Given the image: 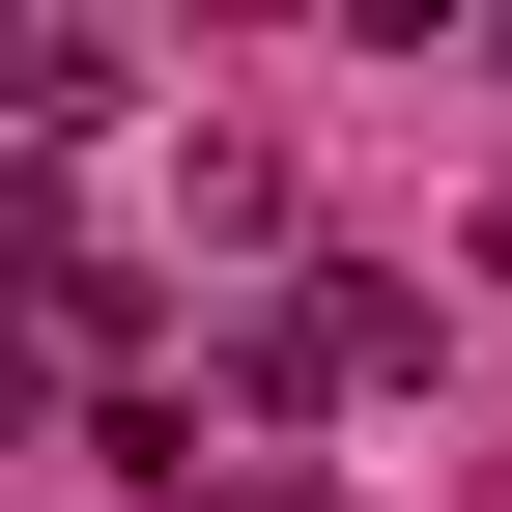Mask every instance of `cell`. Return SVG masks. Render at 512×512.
Returning <instances> with one entry per match:
<instances>
[{"mask_svg": "<svg viewBox=\"0 0 512 512\" xmlns=\"http://www.w3.org/2000/svg\"><path fill=\"white\" fill-rule=\"evenodd\" d=\"M484 285H512V200H484Z\"/></svg>", "mask_w": 512, "mask_h": 512, "instance_id": "cell-4", "label": "cell"}, {"mask_svg": "<svg viewBox=\"0 0 512 512\" xmlns=\"http://www.w3.org/2000/svg\"><path fill=\"white\" fill-rule=\"evenodd\" d=\"M370 370H427V285H370V256H313V285H256L228 399H256V427H313V399H370Z\"/></svg>", "mask_w": 512, "mask_h": 512, "instance_id": "cell-1", "label": "cell"}, {"mask_svg": "<svg viewBox=\"0 0 512 512\" xmlns=\"http://www.w3.org/2000/svg\"><path fill=\"white\" fill-rule=\"evenodd\" d=\"M0 114L57 143V114H114V57H86V29H0Z\"/></svg>", "mask_w": 512, "mask_h": 512, "instance_id": "cell-2", "label": "cell"}, {"mask_svg": "<svg viewBox=\"0 0 512 512\" xmlns=\"http://www.w3.org/2000/svg\"><path fill=\"white\" fill-rule=\"evenodd\" d=\"M29 427H57V342H29V313H0V456H29Z\"/></svg>", "mask_w": 512, "mask_h": 512, "instance_id": "cell-3", "label": "cell"}]
</instances>
